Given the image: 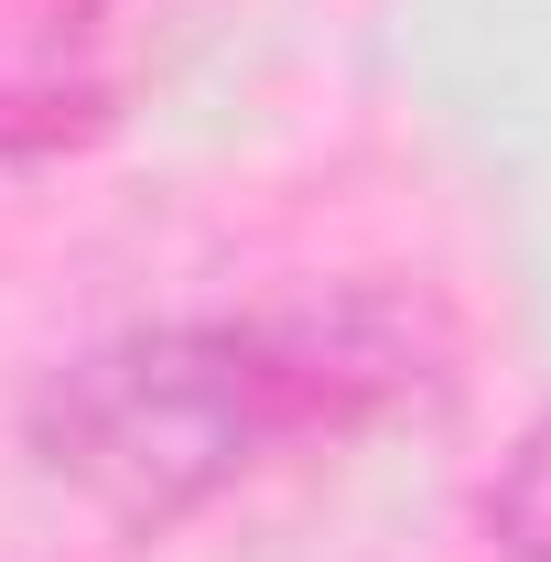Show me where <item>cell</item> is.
Masks as SVG:
<instances>
[{
  "instance_id": "6da1fadb",
  "label": "cell",
  "mask_w": 551,
  "mask_h": 562,
  "mask_svg": "<svg viewBox=\"0 0 551 562\" xmlns=\"http://www.w3.org/2000/svg\"><path fill=\"white\" fill-rule=\"evenodd\" d=\"M432 390H443L432 314L357 281V292H303V303H249V314L120 325L33 390L22 443L109 530L162 541L227 487L292 454L357 443L421 412Z\"/></svg>"
},
{
  "instance_id": "3957f363",
  "label": "cell",
  "mask_w": 551,
  "mask_h": 562,
  "mask_svg": "<svg viewBox=\"0 0 551 562\" xmlns=\"http://www.w3.org/2000/svg\"><path fill=\"white\" fill-rule=\"evenodd\" d=\"M476 530L497 541V562H551V412L497 454V476L476 497Z\"/></svg>"
},
{
  "instance_id": "7a4b0ae2",
  "label": "cell",
  "mask_w": 551,
  "mask_h": 562,
  "mask_svg": "<svg viewBox=\"0 0 551 562\" xmlns=\"http://www.w3.org/2000/svg\"><path fill=\"white\" fill-rule=\"evenodd\" d=\"M140 22L131 0H0V162H55L131 120Z\"/></svg>"
}]
</instances>
